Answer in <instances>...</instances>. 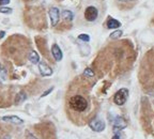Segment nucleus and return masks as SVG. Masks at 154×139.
<instances>
[{"label": "nucleus", "mask_w": 154, "mask_h": 139, "mask_svg": "<svg viewBox=\"0 0 154 139\" xmlns=\"http://www.w3.org/2000/svg\"><path fill=\"white\" fill-rule=\"evenodd\" d=\"M112 125H113V132H120V131L124 130L125 127L128 126V123L126 121L121 117H117L115 120L112 121Z\"/></svg>", "instance_id": "5"}, {"label": "nucleus", "mask_w": 154, "mask_h": 139, "mask_svg": "<svg viewBox=\"0 0 154 139\" xmlns=\"http://www.w3.org/2000/svg\"><path fill=\"white\" fill-rule=\"evenodd\" d=\"M62 16L63 18L66 20V22H72L73 20V17H74V14H73L72 11H69V10H64L62 13Z\"/></svg>", "instance_id": "12"}, {"label": "nucleus", "mask_w": 154, "mask_h": 139, "mask_svg": "<svg viewBox=\"0 0 154 139\" xmlns=\"http://www.w3.org/2000/svg\"><path fill=\"white\" fill-rule=\"evenodd\" d=\"M49 17H51V27H55L56 25L59 22V17H60V14H59V10L57 8H51L49 10Z\"/></svg>", "instance_id": "6"}, {"label": "nucleus", "mask_w": 154, "mask_h": 139, "mask_svg": "<svg viewBox=\"0 0 154 139\" xmlns=\"http://www.w3.org/2000/svg\"><path fill=\"white\" fill-rule=\"evenodd\" d=\"M29 60H30V62L33 63V64H36V63H38V61H40V57H38V53L34 51H32L31 53L29 54Z\"/></svg>", "instance_id": "11"}, {"label": "nucleus", "mask_w": 154, "mask_h": 139, "mask_svg": "<svg viewBox=\"0 0 154 139\" xmlns=\"http://www.w3.org/2000/svg\"><path fill=\"white\" fill-rule=\"evenodd\" d=\"M13 12V10L11 8H5V7H2L0 8V13H3V14H11Z\"/></svg>", "instance_id": "16"}, {"label": "nucleus", "mask_w": 154, "mask_h": 139, "mask_svg": "<svg viewBox=\"0 0 154 139\" xmlns=\"http://www.w3.org/2000/svg\"><path fill=\"white\" fill-rule=\"evenodd\" d=\"M99 16V11L93 5H90L86 9L85 11V18L88 20V22H94Z\"/></svg>", "instance_id": "4"}, {"label": "nucleus", "mask_w": 154, "mask_h": 139, "mask_svg": "<svg viewBox=\"0 0 154 139\" xmlns=\"http://www.w3.org/2000/svg\"><path fill=\"white\" fill-rule=\"evenodd\" d=\"M78 39H79L80 41H84V42L90 41V36H88V34H79V36H78Z\"/></svg>", "instance_id": "17"}, {"label": "nucleus", "mask_w": 154, "mask_h": 139, "mask_svg": "<svg viewBox=\"0 0 154 139\" xmlns=\"http://www.w3.org/2000/svg\"><path fill=\"white\" fill-rule=\"evenodd\" d=\"M82 75H84L85 77H94V72L90 67H87L84 71V73H82Z\"/></svg>", "instance_id": "14"}, {"label": "nucleus", "mask_w": 154, "mask_h": 139, "mask_svg": "<svg viewBox=\"0 0 154 139\" xmlns=\"http://www.w3.org/2000/svg\"><path fill=\"white\" fill-rule=\"evenodd\" d=\"M123 32L121 31V30H116L115 32H112V33L110 34V39H112V40H116V39H120V36H122Z\"/></svg>", "instance_id": "15"}, {"label": "nucleus", "mask_w": 154, "mask_h": 139, "mask_svg": "<svg viewBox=\"0 0 154 139\" xmlns=\"http://www.w3.org/2000/svg\"><path fill=\"white\" fill-rule=\"evenodd\" d=\"M5 31H1V32H0V39H2L3 38V36H5Z\"/></svg>", "instance_id": "23"}, {"label": "nucleus", "mask_w": 154, "mask_h": 139, "mask_svg": "<svg viewBox=\"0 0 154 139\" xmlns=\"http://www.w3.org/2000/svg\"><path fill=\"white\" fill-rule=\"evenodd\" d=\"M82 88L84 87L78 86L77 92L71 93L67 97V110L72 118H84L87 120L88 118L86 116L90 108V100L84 93H82Z\"/></svg>", "instance_id": "1"}, {"label": "nucleus", "mask_w": 154, "mask_h": 139, "mask_svg": "<svg viewBox=\"0 0 154 139\" xmlns=\"http://www.w3.org/2000/svg\"><path fill=\"white\" fill-rule=\"evenodd\" d=\"M1 69H2V67H1V64H0V71H1Z\"/></svg>", "instance_id": "26"}, {"label": "nucleus", "mask_w": 154, "mask_h": 139, "mask_svg": "<svg viewBox=\"0 0 154 139\" xmlns=\"http://www.w3.org/2000/svg\"><path fill=\"white\" fill-rule=\"evenodd\" d=\"M53 90H54V88H53V87H51V88H49V89H48V90H47V91H45V92H44V93L43 94H42V97H44V96H46V95H48V94H49V93H51V91H53Z\"/></svg>", "instance_id": "19"}, {"label": "nucleus", "mask_w": 154, "mask_h": 139, "mask_svg": "<svg viewBox=\"0 0 154 139\" xmlns=\"http://www.w3.org/2000/svg\"><path fill=\"white\" fill-rule=\"evenodd\" d=\"M89 126L92 131L96 133H100V132H103L105 130V122L99 118H93L91 120L89 121Z\"/></svg>", "instance_id": "3"}, {"label": "nucleus", "mask_w": 154, "mask_h": 139, "mask_svg": "<svg viewBox=\"0 0 154 139\" xmlns=\"http://www.w3.org/2000/svg\"><path fill=\"white\" fill-rule=\"evenodd\" d=\"M3 139H11V136H10V135H7V136H5Z\"/></svg>", "instance_id": "24"}, {"label": "nucleus", "mask_w": 154, "mask_h": 139, "mask_svg": "<svg viewBox=\"0 0 154 139\" xmlns=\"http://www.w3.org/2000/svg\"><path fill=\"white\" fill-rule=\"evenodd\" d=\"M38 70H40V73L43 76H51L53 75V70L44 62L38 63Z\"/></svg>", "instance_id": "8"}, {"label": "nucleus", "mask_w": 154, "mask_h": 139, "mask_svg": "<svg viewBox=\"0 0 154 139\" xmlns=\"http://www.w3.org/2000/svg\"><path fill=\"white\" fill-rule=\"evenodd\" d=\"M111 139H120V135L119 134H116L115 136H112V138Z\"/></svg>", "instance_id": "22"}, {"label": "nucleus", "mask_w": 154, "mask_h": 139, "mask_svg": "<svg viewBox=\"0 0 154 139\" xmlns=\"http://www.w3.org/2000/svg\"><path fill=\"white\" fill-rule=\"evenodd\" d=\"M121 1H132V0H121Z\"/></svg>", "instance_id": "25"}, {"label": "nucleus", "mask_w": 154, "mask_h": 139, "mask_svg": "<svg viewBox=\"0 0 154 139\" xmlns=\"http://www.w3.org/2000/svg\"><path fill=\"white\" fill-rule=\"evenodd\" d=\"M5 78H7V72H5V70L1 69V71H0V82H3Z\"/></svg>", "instance_id": "18"}, {"label": "nucleus", "mask_w": 154, "mask_h": 139, "mask_svg": "<svg viewBox=\"0 0 154 139\" xmlns=\"http://www.w3.org/2000/svg\"><path fill=\"white\" fill-rule=\"evenodd\" d=\"M51 54H53V57L56 61H61L62 60V51L60 49V47L57 45V44H54L51 46Z\"/></svg>", "instance_id": "7"}, {"label": "nucleus", "mask_w": 154, "mask_h": 139, "mask_svg": "<svg viewBox=\"0 0 154 139\" xmlns=\"http://www.w3.org/2000/svg\"><path fill=\"white\" fill-rule=\"evenodd\" d=\"M26 137H27V139H38L36 137H34L32 134H30L29 132H26Z\"/></svg>", "instance_id": "20"}, {"label": "nucleus", "mask_w": 154, "mask_h": 139, "mask_svg": "<svg viewBox=\"0 0 154 139\" xmlns=\"http://www.w3.org/2000/svg\"><path fill=\"white\" fill-rule=\"evenodd\" d=\"M27 98V95H26V93L25 92H19V93H17V96H16V104H20V103H23V102L25 101Z\"/></svg>", "instance_id": "13"}, {"label": "nucleus", "mask_w": 154, "mask_h": 139, "mask_svg": "<svg viewBox=\"0 0 154 139\" xmlns=\"http://www.w3.org/2000/svg\"><path fill=\"white\" fill-rule=\"evenodd\" d=\"M128 90L126 88H122L115 94L113 102L118 106H122L125 104V102L128 101Z\"/></svg>", "instance_id": "2"}, {"label": "nucleus", "mask_w": 154, "mask_h": 139, "mask_svg": "<svg viewBox=\"0 0 154 139\" xmlns=\"http://www.w3.org/2000/svg\"><path fill=\"white\" fill-rule=\"evenodd\" d=\"M120 26H121V23L118 22L115 18H110L107 22V28L108 29H117V28H120Z\"/></svg>", "instance_id": "10"}, {"label": "nucleus", "mask_w": 154, "mask_h": 139, "mask_svg": "<svg viewBox=\"0 0 154 139\" xmlns=\"http://www.w3.org/2000/svg\"><path fill=\"white\" fill-rule=\"evenodd\" d=\"M10 3V0H0V5H9Z\"/></svg>", "instance_id": "21"}, {"label": "nucleus", "mask_w": 154, "mask_h": 139, "mask_svg": "<svg viewBox=\"0 0 154 139\" xmlns=\"http://www.w3.org/2000/svg\"><path fill=\"white\" fill-rule=\"evenodd\" d=\"M1 120L5 121V122L13 123V124H23V123H24L23 119H20V118L17 117V116H5V117L1 118Z\"/></svg>", "instance_id": "9"}]
</instances>
